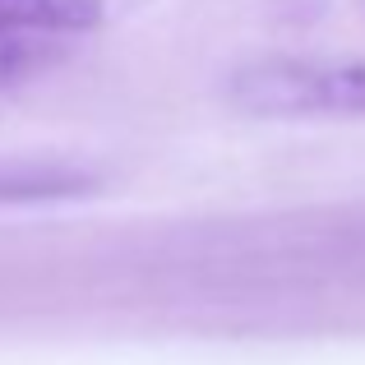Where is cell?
Here are the masks:
<instances>
[{
	"instance_id": "cell-4",
	"label": "cell",
	"mask_w": 365,
	"mask_h": 365,
	"mask_svg": "<svg viewBox=\"0 0 365 365\" xmlns=\"http://www.w3.org/2000/svg\"><path fill=\"white\" fill-rule=\"evenodd\" d=\"M65 46L56 37H0V88L28 83L33 74H46L61 65Z\"/></svg>"
},
{
	"instance_id": "cell-3",
	"label": "cell",
	"mask_w": 365,
	"mask_h": 365,
	"mask_svg": "<svg viewBox=\"0 0 365 365\" xmlns=\"http://www.w3.org/2000/svg\"><path fill=\"white\" fill-rule=\"evenodd\" d=\"M93 176L70 162H9L0 167V204H56V199L88 195Z\"/></svg>"
},
{
	"instance_id": "cell-1",
	"label": "cell",
	"mask_w": 365,
	"mask_h": 365,
	"mask_svg": "<svg viewBox=\"0 0 365 365\" xmlns=\"http://www.w3.org/2000/svg\"><path fill=\"white\" fill-rule=\"evenodd\" d=\"M227 102L268 120H365V61H250L227 74Z\"/></svg>"
},
{
	"instance_id": "cell-2",
	"label": "cell",
	"mask_w": 365,
	"mask_h": 365,
	"mask_svg": "<svg viewBox=\"0 0 365 365\" xmlns=\"http://www.w3.org/2000/svg\"><path fill=\"white\" fill-rule=\"evenodd\" d=\"M107 14V0H0V37H79Z\"/></svg>"
}]
</instances>
